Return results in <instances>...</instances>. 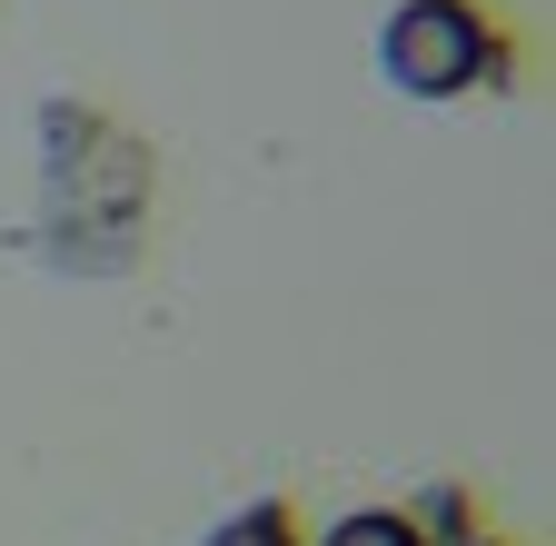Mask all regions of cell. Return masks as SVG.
Returning <instances> with one entry per match:
<instances>
[{"mask_svg":"<svg viewBox=\"0 0 556 546\" xmlns=\"http://www.w3.org/2000/svg\"><path fill=\"white\" fill-rule=\"evenodd\" d=\"M199 546H308V536H299V507L289 497H249L239 517H219Z\"/></svg>","mask_w":556,"mask_h":546,"instance_id":"cell-3","label":"cell"},{"mask_svg":"<svg viewBox=\"0 0 556 546\" xmlns=\"http://www.w3.org/2000/svg\"><path fill=\"white\" fill-rule=\"evenodd\" d=\"M318 546H428V536H417L407 507H358V517H338Z\"/></svg>","mask_w":556,"mask_h":546,"instance_id":"cell-4","label":"cell"},{"mask_svg":"<svg viewBox=\"0 0 556 546\" xmlns=\"http://www.w3.org/2000/svg\"><path fill=\"white\" fill-rule=\"evenodd\" d=\"M447 546H497V536H477V526H467V536H447Z\"/></svg>","mask_w":556,"mask_h":546,"instance_id":"cell-5","label":"cell"},{"mask_svg":"<svg viewBox=\"0 0 556 546\" xmlns=\"http://www.w3.org/2000/svg\"><path fill=\"white\" fill-rule=\"evenodd\" d=\"M378 71L407 100H467V90H497L517 71V50L477 0H397L378 21Z\"/></svg>","mask_w":556,"mask_h":546,"instance_id":"cell-2","label":"cell"},{"mask_svg":"<svg viewBox=\"0 0 556 546\" xmlns=\"http://www.w3.org/2000/svg\"><path fill=\"white\" fill-rule=\"evenodd\" d=\"M40 258L80 268V279H110V268L139 258V229H150V150L110 129L80 100L40 110Z\"/></svg>","mask_w":556,"mask_h":546,"instance_id":"cell-1","label":"cell"}]
</instances>
